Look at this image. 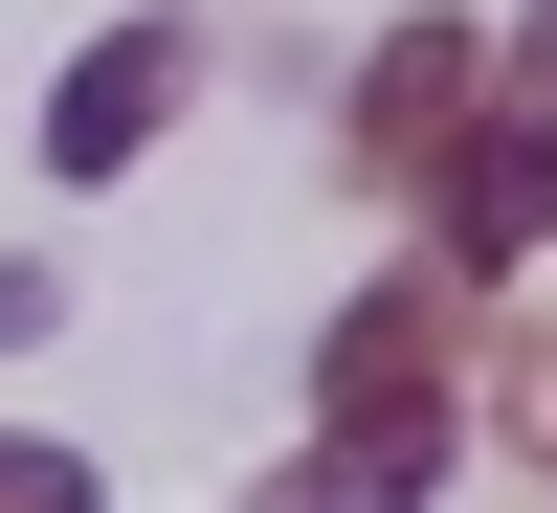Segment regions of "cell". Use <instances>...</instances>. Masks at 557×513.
<instances>
[{"label": "cell", "instance_id": "cell-3", "mask_svg": "<svg viewBox=\"0 0 557 513\" xmlns=\"http://www.w3.org/2000/svg\"><path fill=\"white\" fill-rule=\"evenodd\" d=\"M469 89H491V45L446 23V0H424V23H380V45H357V89H335V179L424 201V157L469 134Z\"/></svg>", "mask_w": 557, "mask_h": 513}, {"label": "cell", "instance_id": "cell-4", "mask_svg": "<svg viewBox=\"0 0 557 513\" xmlns=\"http://www.w3.org/2000/svg\"><path fill=\"white\" fill-rule=\"evenodd\" d=\"M178 112H201V23H112V45H67V89H45V179L89 201V179H134Z\"/></svg>", "mask_w": 557, "mask_h": 513}, {"label": "cell", "instance_id": "cell-2", "mask_svg": "<svg viewBox=\"0 0 557 513\" xmlns=\"http://www.w3.org/2000/svg\"><path fill=\"white\" fill-rule=\"evenodd\" d=\"M424 223H446V268H535L557 246V89H469V134L424 157Z\"/></svg>", "mask_w": 557, "mask_h": 513}, {"label": "cell", "instance_id": "cell-5", "mask_svg": "<svg viewBox=\"0 0 557 513\" xmlns=\"http://www.w3.org/2000/svg\"><path fill=\"white\" fill-rule=\"evenodd\" d=\"M0 513H112V491H89V447H45V425H0Z\"/></svg>", "mask_w": 557, "mask_h": 513}, {"label": "cell", "instance_id": "cell-7", "mask_svg": "<svg viewBox=\"0 0 557 513\" xmlns=\"http://www.w3.org/2000/svg\"><path fill=\"white\" fill-rule=\"evenodd\" d=\"M513 89H557V0H535V23H513Z\"/></svg>", "mask_w": 557, "mask_h": 513}, {"label": "cell", "instance_id": "cell-1", "mask_svg": "<svg viewBox=\"0 0 557 513\" xmlns=\"http://www.w3.org/2000/svg\"><path fill=\"white\" fill-rule=\"evenodd\" d=\"M469 357H491L469 268H446V246H401L380 291L312 335V447H290V469L335 491V513H446V447H469Z\"/></svg>", "mask_w": 557, "mask_h": 513}, {"label": "cell", "instance_id": "cell-6", "mask_svg": "<svg viewBox=\"0 0 557 513\" xmlns=\"http://www.w3.org/2000/svg\"><path fill=\"white\" fill-rule=\"evenodd\" d=\"M469 380H491V357H469ZM491 425H513V447H535V469H557V335L513 357V380H491Z\"/></svg>", "mask_w": 557, "mask_h": 513}]
</instances>
